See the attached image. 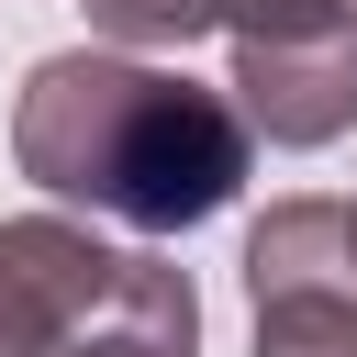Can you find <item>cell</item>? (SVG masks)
I'll use <instances>...</instances> for the list:
<instances>
[{"label": "cell", "mask_w": 357, "mask_h": 357, "mask_svg": "<svg viewBox=\"0 0 357 357\" xmlns=\"http://www.w3.org/2000/svg\"><path fill=\"white\" fill-rule=\"evenodd\" d=\"M223 89H234V112H245L268 145H290V156L357 134V11L324 22V33H290V45H234V78H223Z\"/></svg>", "instance_id": "cell-3"}, {"label": "cell", "mask_w": 357, "mask_h": 357, "mask_svg": "<svg viewBox=\"0 0 357 357\" xmlns=\"http://www.w3.org/2000/svg\"><path fill=\"white\" fill-rule=\"evenodd\" d=\"M346 223H357V201H346Z\"/></svg>", "instance_id": "cell-8"}, {"label": "cell", "mask_w": 357, "mask_h": 357, "mask_svg": "<svg viewBox=\"0 0 357 357\" xmlns=\"http://www.w3.org/2000/svg\"><path fill=\"white\" fill-rule=\"evenodd\" d=\"M0 357H33V335H22V312L0 301Z\"/></svg>", "instance_id": "cell-7"}, {"label": "cell", "mask_w": 357, "mask_h": 357, "mask_svg": "<svg viewBox=\"0 0 357 357\" xmlns=\"http://www.w3.org/2000/svg\"><path fill=\"white\" fill-rule=\"evenodd\" d=\"M11 167L45 201L112 212L134 234H190L245 190L257 123L234 112V89H212L190 67L67 45V56H33L22 100H11Z\"/></svg>", "instance_id": "cell-1"}, {"label": "cell", "mask_w": 357, "mask_h": 357, "mask_svg": "<svg viewBox=\"0 0 357 357\" xmlns=\"http://www.w3.org/2000/svg\"><path fill=\"white\" fill-rule=\"evenodd\" d=\"M0 301L22 312L33 357H190L201 346V290L156 245H112L67 212H11L0 223Z\"/></svg>", "instance_id": "cell-2"}, {"label": "cell", "mask_w": 357, "mask_h": 357, "mask_svg": "<svg viewBox=\"0 0 357 357\" xmlns=\"http://www.w3.org/2000/svg\"><path fill=\"white\" fill-rule=\"evenodd\" d=\"M357 0H223V33L234 45H290V33H324V22H346Z\"/></svg>", "instance_id": "cell-6"}, {"label": "cell", "mask_w": 357, "mask_h": 357, "mask_svg": "<svg viewBox=\"0 0 357 357\" xmlns=\"http://www.w3.org/2000/svg\"><path fill=\"white\" fill-rule=\"evenodd\" d=\"M257 357H357V279L257 290Z\"/></svg>", "instance_id": "cell-4"}, {"label": "cell", "mask_w": 357, "mask_h": 357, "mask_svg": "<svg viewBox=\"0 0 357 357\" xmlns=\"http://www.w3.org/2000/svg\"><path fill=\"white\" fill-rule=\"evenodd\" d=\"M89 33L112 45H190V33H223V0H78Z\"/></svg>", "instance_id": "cell-5"}]
</instances>
